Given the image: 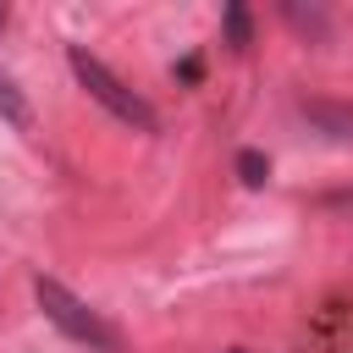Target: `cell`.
<instances>
[{"label":"cell","mask_w":353,"mask_h":353,"mask_svg":"<svg viewBox=\"0 0 353 353\" xmlns=\"http://www.w3.org/2000/svg\"><path fill=\"white\" fill-rule=\"evenodd\" d=\"M33 298H39L44 320H50L55 331H66L72 342H83V347H94V353H121V331H116L99 309H88L77 292H66L55 276H39V281H33Z\"/></svg>","instance_id":"cell-1"},{"label":"cell","mask_w":353,"mask_h":353,"mask_svg":"<svg viewBox=\"0 0 353 353\" xmlns=\"http://www.w3.org/2000/svg\"><path fill=\"white\" fill-rule=\"evenodd\" d=\"M66 66H72V77L88 88V99H99L116 121H127V127H138V132H160V116H154V110H149V105H143V99H138L105 61H99V55H88L83 44H72V50H66Z\"/></svg>","instance_id":"cell-2"},{"label":"cell","mask_w":353,"mask_h":353,"mask_svg":"<svg viewBox=\"0 0 353 353\" xmlns=\"http://www.w3.org/2000/svg\"><path fill=\"white\" fill-rule=\"evenodd\" d=\"M303 121L314 132H325L331 143H353V105H336V99H298Z\"/></svg>","instance_id":"cell-3"},{"label":"cell","mask_w":353,"mask_h":353,"mask_svg":"<svg viewBox=\"0 0 353 353\" xmlns=\"http://www.w3.org/2000/svg\"><path fill=\"white\" fill-rule=\"evenodd\" d=\"M226 44H232V50H248V44H254V22H248V6H237V0L226 6Z\"/></svg>","instance_id":"cell-4"},{"label":"cell","mask_w":353,"mask_h":353,"mask_svg":"<svg viewBox=\"0 0 353 353\" xmlns=\"http://www.w3.org/2000/svg\"><path fill=\"white\" fill-rule=\"evenodd\" d=\"M237 176H243V188H265V182H270L265 149H243V154H237Z\"/></svg>","instance_id":"cell-5"},{"label":"cell","mask_w":353,"mask_h":353,"mask_svg":"<svg viewBox=\"0 0 353 353\" xmlns=\"http://www.w3.org/2000/svg\"><path fill=\"white\" fill-rule=\"evenodd\" d=\"M281 17H287L298 33H314V39H325V11H320V6H309V11H303V6H281Z\"/></svg>","instance_id":"cell-6"},{"label":"cell","mask_w":353,"mask_h":353,"mask_svg":"<svg viewBox=\"0 0 353 353\" xmlns=\"http://www.w3.org/2000/svg\"><path fill=\"white\" fill-rule=\"evenodd\" d=\"M0 116H6V121H17V127H28V99H22L6 77H0Z\"/></svg>","instance_id":"cell-7"},{"label":"cell","mask_w":353,"mask_h":353,"mask_svg":"<svg viewBox=\"0 0 353 353\" xmlns=\"http://www.w3.org/2000/svg\"><path fill=\"white\" fill-rule=\"evenodd\" d=\"M0 28H6V6H0Z\"/></svg>","instance_id":"cell-8"},{"label":"cell","mask_w":353,"mask_h":353,"mask_svg":"<svg viewBox=\"0 0 353 353\" xmlns=\"http://www.w3.org/2000/svg\"><path fill=\"white\" fill-rule=\"evenodd\" d=\"M232 353H243V347H232Z\"/></svg>","instance_id":"cell-9"}]
</instances>
